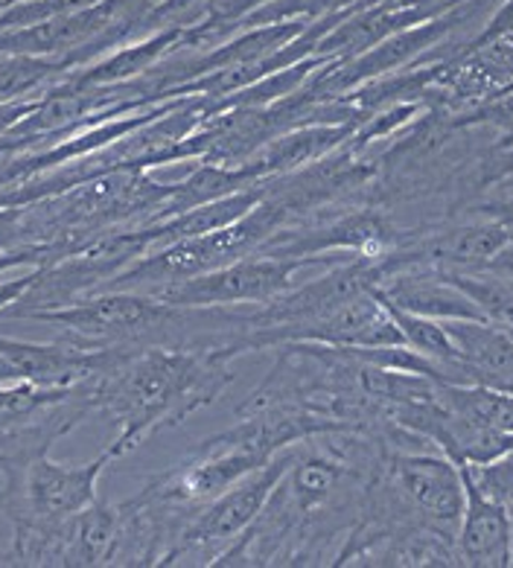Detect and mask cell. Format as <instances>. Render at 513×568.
Masks as SVG:
<instances>
[{
  "label": "cell",
  "instance_id": "24",
  "mask_svg": "<svg viewBox=\"0 0 513 568\" xmlns=\"http://www.w3.org/2000/svg\"><path fill=\"white\" fill-rule=\"evenodd\" d=\"M32 109H36V100L7 102V105H0V138H7Z\"/></svg>",
  "mask_w": 513,
  "mask_h": 568
},
{
  "label": "cell",
  "instance_id": "8",
  "mask_svg": "<svg viewBox=\"0 0 513 568\" xmlns=\"http://www.w3.org/2000/svg\"><path fill=\"white\" fill-rule=\"evenodd\" d=\"M353 129L356 125H298V129H289V132L278 134L263 149H256L254 155L240 170L249 172L256 184L286 179V175H295V172L324 161L326 155H333L335 149H342L350 141Z\"/></svg>",
  "mask_w": 513,
  "mask_h": 568
},
{
  "label": "cell",
  "instance_id": "14",
  "mask_svg": "<svg viewBox=\"0 0 513 568\" xmlns=\"http://www.w3.org/2000/svg\"><path fill=\"white\" fill-rule=\"evenodd\" d=\"M437 399L464 420L513 435V390L493 388V385L437 382Z\"/></svg>",
  "mask_w": 513,
  "mask_h": 568
},
{
  "label": "cell",
  "instance_id": "11",
  "mask_svg": "<svg viewBox=\"0 0 513 568\" xmlns=\"http://www.w3.org/2000/svg\"><path fill=\"white\" fill-rule=\"evenodd\" d=\"M443 327L459 347V356L473 367L479 385L513 390V333L490 321L459 318L443 321Z\"/></svg>",
  "mask_w": 513,
  "mask_h": 568
},
{
  "label": "cell",
  "instance_id": "29",
  "mask_svg": "<svg viewBox=\"0 0 513 568\" xmlns=\"http://www.w3.org/2000/svg\"><path fill=\"white\" fill-rule=\"evenodd\" d=\"M511 91H513V88H511Z\"/></svg>",
  "mask_w": 513,
  "mask_h": 568
},
{
  "label": "cell",
  "instance_id": "23",
  "mask_svg": "<svg viewBox=\"0 0 513 568\" xmlns=\"http://www.w3.org/2000/svg\"><path fill=\"white\" fill-rule=\"evenodd\" d=\"M505 32H513V0H502V3H499V9L490 16L487 27H484L482 36L475 41L496 39V36H505Z\"/></svg>",
  "mask_w": 513,
  "mask_h": 568
},
{
  "label": "cell",
  "instance_id": "4",
  "mask_svg": "<svg viewBox=\"0 0 513 568\" xmlns=\"http://www.w3.org/2000/svg\"><path fill=\"white\" fill-rule=\"evenodd\" d=\"M117 460L111 446L91 458L88 464H59L39 455L18 478L0 481V514L9 521V530L30 521H68L97 501V484L109 464Z\"/></svg>",
  "mask_w": 513,
  "mask_h": 568
},
{
  "label": "cell",
  "instance_id": "16",
  "mask_svg": "<svg viewBox=\"0 0 513 568\" xmlns=\"http://www.w3.org/2000/svg\"><path fill=\"white\" fill-rule=\"evenodd\" d=\"M441 272L452 286H459L473 301L484 321L513 333V286L499 281L487 268H441Z\"/></svg>",
  "mask_w": 513,
  "mask_h": 568
},
{
  "label": "cell",
  "instance_id": "2",
  "mask_svg": "<svg viewBox=\"0 0 513 568\" xmlns=\"http://www.w3.org/2000/svg\"><path fill=\"white\" fill-rule=\"evenodd\" d=\"M295 225V213L289 211V204L274 195L265 184V199L256 204L254 211L245 213L240 222L219 227L202 236H190L163 245V248L149 251L140 260H134L123 274H117L109 288H123V292H158L172 283L190 281L199 274H210L217 268L245 260L263 248L278 231ZM105 288V292H109Z\"/></svg>",
  "mask_w": 513,
  "mask_h": 568
},
{
  "label": "cell",
  "instance_id": "19",
  "mask_svg": "<svg viewBox=\"0 0 513 568\" xmlns=\"http://www.w3.org/2000/svg\"><path fill=\"white\" fill-rule=\"evenodd\" d=\"M470 473H473V478L484 493H490L496 501L507 507V514L513 519V449L499 460H493V464L470 467Z\"/></svg>",
  "mask_w": 513,
  "mask_h": 568
},
{
  "label": "cell",
  "instance_id": "6",
  "mask_svg": "<svg viewBox=\"0 0 513 568\" xmlns=\"http://www.w3.org/2000/svg\"><path fill=\"white\" fill-rule=\"evenodd\" d=\"M385 478L414 519L459 542L466 493L455 460L418 449H385Z\"/></svg>",
  "mask_w": 513,
  "mask_h": 568
},
{
  "label": "cell",
  "instance_id": "10",
  "mask_svg": "<svg viewBox=\"0 0 513 568\" xmlns=\"http://www.w3.org/2000/svg\"><path fill=\"white\" fill-rule=\"evenodd\" d=\"M181 36H184V27H167V30L149 32L143 39L129 41V44L111 50V53L86 64V68H79V71H70L68 79L86 88H109L134 82L143 73L152 71L158 62H163L172 53V48L179 44Z\"/></svg>",
  "mask_w": 513,
  "mask_h": 568
},
{
  "label": "cell",
  "instance_id": "21",
  "mask_svg": "<svg viewBox=\"0 0 513 568\" xmlns=\"http://www.w3.org/2000/svg\"><path fill=\"white\" fill-rule=\"evenodd\" d=\"M41 265H36V268H21L18 274H12V277H7V274H0V318L7 315L12 306L21 301L27 292H30V286L36 283V277H39Z\"/></svg>",
  "mask_w": 513,
  "mask_h": 568
},
{
  "label": "cell",
  "instance_id": "7",
  "mask_svg": "<svg viewBox=\"0 0 513 568\" xmlns=\"http://www.w3.org/2000/svg\"><path fill=\"white\" fill-rule=\"evenodd\" d=\"M464 478V519L459 528L461 566L507 568L513 566V519L502 501L484 493L470 473V464H459Z\"/></svg>",
  "mask_w": 513,
  "mask_h": 568
},
{
  "label": "cell",
  "instance_id": "26",
  "mask_svg": "<svg viewBox=\"0 0 513 568\" xmlns=\"http://www.w3.org/2000/svg\"><path fill=\"white\" fill-rule=\"evenodd\" d=\"M3 528H9V521L3 519V514H0V534H3ZM7 551H9V542L0 545V566H3V560H7Z\"/></svg>",
  "mask_w": 513,
  "mask_h": 568
},
{
  "label": "cell",
  "instance_id": "12",
  "mask_svg": "<svg viewBox=\"0 0 513 568\" xmlns=\"http://www.w3.org/2000/svg\"><path fill=\"white\" fill-rule=\"evenodd\" d=\"M125 501L109 505L97 498L91 507L70 519V568L114 566L125 534Z\"/></svg>",
  "mask_w": 513,
  "mask_h": 568
},
{
  "label": "cell",
  "instance_id": "25",
  "mask_svg": "<svg viewBox=\"0 0 513 568\" xmlns=\"http://www.w3.org/2000/svg\"><path fill=\"white\" fill-rule=\"evenodd\" d=\"M482 268H487L490 274H496L499 281H505L507 286H513V240L507 242L505 248H499Z\"/></svg>",
  "mask_w": 513,
  "mask_h": 568
},
{
  "label": "cell",
  "instance_id": "27",
  "mask_svg": "<svg viewBox=\"0 0 513 568\" xmlns=\"http://www.w3.org/2000/svg\"><path fill=\"white\" fill-rule=\"evenodd\" d=\"M507 164H511V170H513V149H511V155H507Z\"/></svg>",
  "mask_w": 513,
  "mask_h": 568
},
{
  "label": "cell",
  "instance_id": "13",
  "mask_svg": "<svg viewBox=\"0 0 513 568\" xmlns=\"http://www.w3.org/2000/svg\"><path fill=\"white\" fill-rule=\"evenodd\" d=\"M263 199L265 184H256V187L240 190V193H231L225 195V199H217V202L199 204L193 211L175 213V216L161 219V222H152V225L143 227L152 234L155 248H163V245H170V242L190 240V236H202L210 234V231H219V227L233 225V222H240L245 213L254 211Z\"/></svg>",
  "mask_w": 513,
  "mask_h": 568
},
{
  "label": "cell",
  "instance_id": "3",
  "mask_svg": "<svg viewBox=\"0 0 513 568\" xmlns=\"http://www.w3.org/2000/svg\"><path fill=\"white\" fill-rule=\"evenodd\" d=\"M298 446V444H295ZM295 446H289L274 455L269 464L233 484L231 490L213 498L210 505L199 507L187 525L181 528L179 539L163 557L161 566H179V562H202L217 566L240 537L263 516L265 505L272 501L278 484L289 473V464L295 458Z\"/></svg>",
  "mask_w": 513,
  "mask_h": 568
},
{
  "label": "cell",
  "instance_id": "15",
  "mask_svg": "<svg viewBox=\"0 0 513 568\" xmlns=\"http://www.w3.org/2000/svg\"><path fill=\"white\" fill-rule=\"evenodd\" d=\"M68 77L62 64L36 55H0V105L39 100L47 88Z\"/></svg>",
  "mask_w": 513,
  "mask_h": 568
},
{
  "label": "cell",
  "instance_id": "17",
  "mask_svg": "<svg viewBox=\"0 0 513 568\" xmlns=\"http://www.w3.org/2000/svg\"><path fill=\"white\" fill-rule=\"evenodd\" d=\"M385 304V301H382ZM389 306L391 318H394L396 329L403 335L405 347H412V351L423 353L426 358H435V362H464L459 356V347L450 338L446 327H443V321L435 318H423V315H414V312H405L400 306Z\"/></svg>",
  "mask_w": 513,
  "mask_h": 568
},
{
  "label": "cell",
  "instance_id": "20",
  "mask_svg": "<svg viewBox=\"0 0 513 568\" xmlns=\"http://www.w3.org/2000/svg\"><path fill=\"white\" fill-rule=\"evenodd\" d=\"M464 118L466 120H459V125H490L502 134V149H513V91H505L484 105H475V111H470Z\"/></svg>",
  "mask_w": 513,
  "mask_h": 568
},
{
  "label": "cell",
  "instance_id": "9",
  "mask_svg": "<svg viewBox=\"0 0 513 568\" xmlns=\"http://www.w3.org/2000/svg\"><path fill=\"white\" fill-rule=\"evenodd\" d=\"M513 240V231L507 222H464L452 225L446 231L429 234L426 240L412 242L394 254L409 263H426L437 268H482L499 248H505Z\"/></svg>",
  "mask_w": 513,
  "mask_h": 568
},
{
  "label": "cell",
  "instance_id": "28",
  "mask_svg": "<svg viewBox=\"0 0 513 568\" xmlns=\"http://www.w3.org/2000/svg\"><path fill=\"white\" fill-rule=\"evenodd\" d=\"M12 3H18V0H12Z\"/></svg>",
  "mask_w": 513,
  "mask_h": 568
},
{
  "label": "cell",
  "instance_id": "22",
  "mask_svg": "<svg viewBox=\"0 0 513 568\" xmlns=\"http://www.w3.org/2000/svg\"><path fill=\"white\" fill-rule=\"evenodd\" d=\"M53 260L47 245H36V248H18V251H0V274L16 272V268H36V265H47Z\"/></svg>",
  "mask_w": 513,
  "mask_h": 568
},
{
  "label": "cell",
  "instance_id": "5",
  "mask_svg": "<svg viewBox=\"0 0 513 568\" xmlns=\"http://www.w3.org/2000/svg\"><path fill=\"white\" fill-rule=\"evenodd\" d=\"M335 260L330 254L319 257H265V254H251L245 260L217 268L210 274H199L190 281L172 283L152 297L167 301L172 306H190V310H231V306H265L272 304L274 297L286 295L289 288H295L298 274L306 268H326Z\"/></svg>",
  "mask_w": 513,
  "mask_h": 568
},
{
  "label": "cell",
  "instance_id": "18",
  "mask_svg": "<svg viewBox=\"0 0 513 568\" xmlns=\"http://www.w3.org/2000/svg\"><path fill=\"white\" fill-rule=\"evenodd\" d=\"M365 0H272L249 18H242L240 30H251V27L265 24H283V21H321V18L342 16L348 9L362 7Z\"/></svg>",
  "mask_w": 513,
  "mask_h": 568
},
{
  "label": "cell",
  "instance_id": "1",
  "mask_svg": "<svg viewBox=\"0 0 513 568\" xmlns=\"http://www.w3.org/2000/svg\"><path fill=\"white\" fill-rule=\"evenodd\" d=\"M237 356L242 353L231 344L105 351L100 374L86 382V390L93 412L117 426L109 444L117 458L217 403L237 379L231 367Z\"/></svg>",
  "mask_w": 513,
  "mask_h": 568
}]
</instances>
